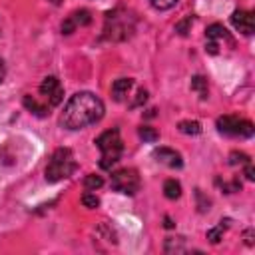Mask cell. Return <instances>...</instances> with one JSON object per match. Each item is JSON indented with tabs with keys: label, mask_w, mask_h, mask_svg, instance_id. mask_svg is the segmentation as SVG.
I'll return each instance as SVG.
<instances>
[{
	"label": "cell",
	"mask_w": 255,
	"mask_h": 255,
	"mask_svg": "<svg viewBox=\"0 0 255 255\" xmlns=\"http://www.w3.org/2000/svg\"><path fill=\"white\" fill-rule=\"evenodd\" d=\"M104 112H106L104 102L96 94L78 92L64 106L60 124L66 129H84L92 124H98L104 118Z\"/></svg>",
	"instance_id": "1"
},
{
	"label": "cell",
	"mask_w": 255,
	"mask_h": 255,
	"mask_svg": "<svg viewBox=\"0 0 255 255\" xmlns=\"http://www.w3.org/2000/svg\"><path fill=\"white\" fill-rule=\"evenodd\" d=\"M96 145L100 149V167L102 169H112L122 153H124V141L120 137V129H108L96 137Z\"/></svg>",
	"instance_id": "2"
},
{
	"label": "cell",
	"mask_w": 255,
	"mask_h": 255,
	"mask_svg": "<svg viewBox=\"0 0 255 255\" xmlns=\"http://www.w3.org/2000/svg\"><path fill=\"white\" fill-rule=\"evenodd\" d=\"M74 171H76V161H74L72 149L60 147V149H56L52 153L44 173H46V181L48 183H56V181H62V179L70 177Z\"/></svg>",
	"instance_id": "3"
},
{
	"label": "cell",
	"mask_w": 255,
	"mask_h": 255,
	"mask_svg": "<svg viewBox=\"0 0 255 255\" xmlns=\"http://www.w3.org/2000/svg\"><path fill=\"white\" fill-rule=\"evenodd\" d=\"M133 16L128 10H114L106 16V36L110 40H126L133 32Z\"/></svg>",
	"instance_id": "4"
},
{
	"label": "cell",
	"mask_w": 255,
	"mask_h": 255,
	"mask_svg": "<svg viewBox=\"0 0 255 255\" xmlns=\"http://www.w3.org/2000/svg\"><path fill=\"white\" fill-rule=\"evenodd\" d=\"M217 131L227 135V137L247 139V137H253L255 128L249 120H241L237 116H221L217 120Z\"/></svg>",
	"instance_id": "5"
},
{
	"label": "cell",
	"mask_w": 255,
	"mask_h": 255,
	"mask_svg": "<svg viewBox=\"0 0 255 255\" xmlns=\"http://www.w3.org/2000/svg\"><path fill=\"white\" fill-rule=\"evenodd\" d=\"M112 187L124 195H135L139 191V175L131 167H124L112 173Z\"/></svg>",
	"instance_id": "6"
},
{
	"label": "cell",
	"mask_w": 255,
	"mask_h": 255,
	"mask_svg": "<svg viewBox=\"0 0 255 255\" xmlns=\"http://www.w3.org/2000/svg\"><path fill=\"white\" fill-rule=\"evenodd\" d=\"M40 96L44 98L48 108H56L64 100V88L56 76H46L40 84Z\"/></svg>",
	"instance_id": "7"
},
{
	"label": "cell",
	"mask_w": 255,
	"mask_h": 255,
	"mask_svg": "<svg viewBox=\"0 0 255 255\" xmlns=\"http://www.w3.org/2000/svg\"><path fill=\"white\" fill-rule=\"evenodd\" d=\"M205 38H207V44H205V52H207V54H217V52H219V42H231L229 32H227L221 24H211V26H207Z\"/></svg>",
	"instance_id": "8"
},
{
	"label": "cell",
	"mask_w": 255,
	"mask_h": 255,
	"mask_svg": "<svg viewBox=\"0 0 255 255\" xmlns=\"http://www.w3.org/2000/svg\"><path fill=\"white\" fill-rule=\"evenodd\" d=\"M92 22V16H90V10H86V8H80V10H76V12H72L64 22H62V26H60V30H62V34H66V36H70L78 26H86V24H90Z\"/></svg>",
	"instance_id": "9"
},
{
	"label": "cell",
	"mask_w": 255,
	"mask_h": 255,
	"mask_svg": "<svg viewBox=\"0 0 255 255\" xmlns=\"http://www.w3.org/2000/svg\"><path fill=\"white\" fill-rule=\"evenodd\" d=\"M231 24L237 32H241L243 36H251L253 30H255V18L251 12L247 10H235L231 14Z\"/></svg>",
	"instance_id": "10"
},
{
	"label": "cell",
	"mask_w": 255,
	"mask_h": 255,
	"mask_svg": "<svg viewBox=\"0 0 255 255\" xmlns=\"http://www.w3.org/2000/svg\"><path fill=\"white\" fill-rule=\"evenodd\" d=\"M153 157L159 163H163V165H167L171 169H179L183 165L181 155L175 149H171V147H157V149H153Z\"/></svg>",
	"instance_id": "11"
},
{
	"label": "cell",
	"mask_w": 255,
	"mask_h": 255,
	"mask_svg": "<svg viewBox=\"0 0 255 255\" xmlns=\"http://www.w3.org/2000/svg\"><path fill=\"white\" fill-rule=\"evenodd\" d=\"M131 88H133V80L131 78H120V80H116L112 84V96H114V100L116 102H124L129 96Z\"/></svg>",
	"instance_id": "12"
},
{
	"label": "cell",
	"mask_w": 255,
	"mask_h": 255,
	"mask_svg": "<svg viewBox=\"0 0 255 255\" xmlns=\"http://www.w3.org/2000/svg\"><path fill=\"white\" fill-rule=\"evenodd\" d=\"M24 106L32 112V114H36V116H46V114H50L48 112V106H42V104H38V100L36 98H32V96H24Z\"/></svg>",
	"instance_id": "13"
},
{
	"label": "cell",
	"mask_w": 255,
	"mask_h": 255,
	"mask_svg": "<svg viewBox=\"0 0 255 255\" xmlns=\"http://www.w3.org/2000/svg\"><path fill=\"white\" fill-rule=\"evenodd\" d=\"M179 131L185 133V135H199L201 133V124L195 122V120H185V122H179Z\"/></svg>",
	"instance_id": "14"
},
{
	"label": "cell",
	"mask_w": 255,
	"mask_h": 255,
	"mask_svg": "<svg viewBox=\"0 0 255 255\" xmlns=\"http://www.w3.org/2000/svg\"><path fill=\"white\" fill-rule=\"evenodd\" d=\"M163 195H165L167 199H177V197L181 195V185H179V181H175V179H165V183H163Z\"/></svg>",
	"instance_id": "15"
},
{
	"label": "cell",
	"mask_w": 255,
	"mask_h": 255,
	"mask_svg": "<svg viewBox=\"0 0 255 255\" xmlns=\"http://www.w3.org/2000/svg\"><path fill=\"white\" fill-rule=\"evenodd\" d=\"M191 90L197 92L201 100H205V98H207V80H205L203 76H195V78L191 80Z\"/></svg>",
	"instance_id": "16"
},
{
	"label": "cell",
	"mask_w": 255,
	"mask_h": 255,
	"mask_svg": "<svg viewBox=\"0 0 255 255\" xmlns=\"http://www.w3.org/2000/svg\"><path fill=\"white\" fill-rule=\"evenodd\" d=\"M102 185H104V179H102L100 175H96V173H90V175L84 177V187L90 189V191H96V189H100Z\"/></svg>",
	"instance_id": "17"
},
{
	"label": "cell",
	"mask_w": 255,
	"mask_h": 255,
	"mask_svg": "<svg viewBox=\"0 0 255 255\" xmlns=\"http://www.w3.org/2000/svg\"><path fill=\"white\" fill-rule=\"evenodd\" d=\"M82 205H84V207H88V209H96V207L100 205V197L88 189V191L82 195Z\"/></svg>",
	"instance_id": "18"
},
{
	"label": "cell",
	"mask_w": 255,
	"mask_h": 255,
	"mask_svg": "<svg viewBox=\"0 0 255 255\" xmlns=\"http://www.w3.org/2000/svg\"><path fill=\"white\" fill-rule=\"evenodd\" d=\"M137 133H139V137H141L143 141H157V137H159V133H157L153 128H149V126H141Z\"/></svg>",
	"instance_id": "19"
},
{
	"label": "cell",
	"mask_w": 255,
	"mask_h": 255,
	"mask_svg": "<svg viewBox=\"0 0 255 255\" xmlns=\"http://www.w3.org/2000/svg\"><path fill=\"white\" fill-rule=\"evenodd\" d=\"M223 231H225V225H223V221H221L217 227H213V229H209V231H207V239H209L211 243H219V239H221Z\"/></svg>",
	"instance_id": "20"
},
{
	"label": "cell",
	"mask_w": 255,
	"mask_h": 255,
	"mask_svg": "<svg viewBox=\"0 0 255 255\" xmlns=\"http://www.w3.org/2000/svg\"><path fill=\"white\" fill-rule=\"evenodd\" d=\"M149 4L155 8V10H169V8H173L175 4H177V0H149Z\"/></svg>",
	"instance_id": "21"
},
{
	"label": "cell",
	"mask_w": 255,
	"mask_h": 255,
	"mask_svg": "<svg viewBox=\"0 0 255 255\" xmlns=\"http://www.w3.org/2000/svg\"><path fill=\"white\" fill-rule=\"evenodd\" d=\"M229 157H231V159H229V163H231V165H237V163H243V165H245V163H249V161H251V159H249V155H247V153H243V151H233Z\"/></svg>",
	"instance_id": "22"
},
{
	"label": "cell",
	"mask_w": 255,
	"mask_h": 255,
	"mask_svg": "<svg viewBox=\"0 0 255 255\" xmlns=\"http://www.w3.org/2000/svg\"><path fill=\"white\" fill-rule=\"evenodd\" d=\"M189 24H193V16H187L183 22H179V24L175 26V32H179L181 36H185V34H187V28H189Z\"/></svg>",
	"instance_id": "23"
},
{
	"label": "cell",
	"mask_w": 255,
	"mask_h": 255,
	"mask_svg": "<svg viewBox=\"0 0 255 255\" xmlns=\"http://www.w3.org/2000/svg\"><path fill=\"white\" fill-rule=\"evenodd\" d=\"M245 177H247L249 181H253V179H255V171H253L251 161H249V163H245Z\"/></svg>",
	"instance_id": "24"
},
{
	"label": "cell",
	"mask_w": 255,
	"mask_h": 255,
	"mask_svg": "<svg viewBox=\"0 0 255 255\" xmlns=\"http://www.w3.org/2000/svg\"><path fill=\"white\" fill-rule=\"evenodd\" d=\"M4 78H6V64H4V60L0 58V84L4 82Z\"/></svg>",
	"instance_id": "25"
},
{
	"label": "cell",
	"mask_w": 255,
	"mask_h": 255,
	"mask_svg": "<svg viewBox=\"0 0 255 255\" xmlns=\"http://www.w3.org/2000/svg\"><path fill=\"white\" fill-rule=\"evenodd\" d=\"M165 227H173V223H171V219H169V217H165Z\"/></svg>",
	"instance_id": "26"
},
{
	"label": "cell",
	"mask_w": 255,
	"mask_h": 255,
	"mask_svg": "<svg viewBox=\"0 0 255 255\" xmlns=\"http://www.w3.org/2000/svg\"><path fill=\"white\" fill-rule=\"evenodd\" d=\"M50 2H52V4H60L62 0H50Z\"/></svg>",
	"instance_id": "27"
}]
</instances>
